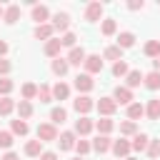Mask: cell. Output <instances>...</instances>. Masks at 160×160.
<instances>
[{
	"mask_svg": "<svg viewBox=\"0 0 160 160\" xmlns=\"http://www.w3.org/2000/svg\"><path fill=\"white\" fill-rule=\"evenodd\" d=\"M38 140H40V142L58 140V128H55L52 122H40V125H38Z\"/></svg>",
	"mask_w": 160,
	"mask_h": 160,
	"instance_id": "1",
	"label": "cell"
},
{
	"mask_svg": "<svg viewBox=\"0 0 160 160\" xmlns=\"http://www.w3.org/2000/svg\"><path fill=\"white\" fill-rule=\"evenodd\" d=\"M72 108H75L78 115H88V112L95 108V102H92V98H88V95H78V98L72 100Z\"/></svg>",
	"mask_w": 160,
	"mask_h": 160,
	"instance_id": "2",
	"label": "cell"
},
{
	"mask_svg": "<svg viewBox=\"0 0 160 160\" xmlns=\"http://www.w3.org/2000/svg\"><path fill=\"white\" fill-rule=\"evenodd\" d=\"M112 100H115L118 105H130V102H132V90L125 88V85H118L115 92H112Z\"/></svg>",
	"mask_w": 160,
	"mask_h": 160,
	"instance_id": "3",
	"label": "cell"
},
{
	"mask_svg": "<svg viewBox=\"0 0 160 160\" xmlns=\"http://www.w3.org/2000/svg\"><path fill=\"white\" fill-rule=\"evenodd\" d=\"M95 88V82H92V75H88V72H80L78 78H75V90L78 92H90Z\"/></svg>",
	"mask_w": 160,
	"mask_h": 160,
	"instance_id": "4",
	"label": "cell"
},
{
	"mask_svg": "<svg viewBox=\"0 0 160 160\" xmlns=\"http://www.w3.org/2000/svg\"><path fill=\"white\" fill-rule=\"evenodd\" d=\"M95 108L100 110V115H105V118H110L115 110H118V102L112 100V98H100L98 102H95Z\"/></svg>",
	"mask_w": 160,
	"mask_h": 160,
	"instance_id": "5",
	"label": "cell"
},
{
	"mask_svg": "<svg viewBox=\"0 0 160 160\" xmlns=\"http://www.w3.org/2000/svg\"><path fill=\"white\" fill-rule=\"evenodd\" d=\"M82 65H85L88 75H95V72H100V70H102V58H100V55H88Z\"/></svg>",
	"mask_w": 160,
	"mask_h": 160,
	"instance_id": "6",
	"label": "cell"
},
{
	"mask_svg": "<svg viewBox=\"0 0 160 160\" xmlns=\"http://www.w3.org/2000/svg\"><path fill=\"white\" fill-rule=\"evenodd\" d=\"M85 58H88V55H85V50L75 45V48H70V52H68V58H65V60H68V65H82V62H85Z\"/></svg>",
	"mask_w": 160,
	"mask_h": 160,
	"instance_id": "7",
	"label": "cell"
},
{
	"mask_svg": "<svg viewBox=\"0 0 160 160\" xmlns=\"http://www.w3.org/2000/svg\"><path fill=\"white\" fill-rule=\"evenodd\" d=\"M92 128H95V122H92L88 115H80V118L75 120V132H78V135H88Z\"/></svg>",
	"mask_w": 160,
	"mask_h": 160,
	"instance_id": "8",
	"label": "cell"
},
{
	"mask_svg": "<svg viewBox=\"0 0 160 160\" xmlns=\"http://www.w3.org/2000/svg\"><path fill=\"white\" fill-rule=\"evenodd\" d=\"M75 142H78V140H75V132H70V130H65V132L58 138V145H60V150H62V152L72 150V148H75Z\"/></svg>",
	"mask_w": 160,
	"mask_h": 160,
	"instance_id": "9",
	"label": "cell"
},
{
	"mask_svg": "<svg viewBox=\"0 0 160 160\" xmlns=\"http://www.w3.org/2000/svg\"><path fill=\"white\" fill-rule=\"evenodd\" d=\"M100 15H102V2H90V5L85 8V20H88V22L100 20Z\"/></svg>",
	"mask_w": 160,
	"mask_h": 160,
	"instance_id": "10",
	"label": "cell"
},
{
	"mask_svg": "<svg viewBox=\"0 0 160 160\" xmlns=\"http://www.w3.org/2000/svg\"><path fill=\"white\" fill-rule=\"evenodd\" d=\"M68 28H70V15H68V12H58V15L52 18V30L68 32Z\"/></svg>",
	"mask_w": 160,
	"mask_h": 160,
	"instance_id": "11",
	"label": "cell"
},
{
	"mask_svg": "<svg viewBox=\"0 0 160 160\" xmlns=\"http://www.w3.org/2000/svg\"><path fill=\"white\" fill-rule=\"evenodd\" d=\"M110 150H112L118 158H122V160H125V158H128V152H130V142H128L125 138H120V140H112V148H110Z\"/></svg>",
	"mask_w": 160,
	"mask_h": 160,
	"instance_id": "12",
	"label": "cell"
},
{
	"mask_svg": "<svg viewBox=\"0 0 160 160\" xmlns=\"http://www.w3.org/2000/svg\"><path fill=\"white\" fill-rule=\"evenodd\" d=\"M148 142H150V138H148L145 132H135V138H132V142H130V150L142 152V150H148Z\"/></svg>",
	"mask_w": 160,
	"mask_h": 160,
	"instance_id": "13",
	"label": "cell"
},
{
	"mask_svg": "<svg viewBox=\"0 0 160 160\" xmlns=\"http://www.w3.org/2000/svg\"><path fill=\"white\" fill-rule=\"evenodd\" d=\"M110 148H112V140H110L108 135H98V138L92 140V150H95V152H108Z\"/></svg>",
	"mask_w": 160,
	"mask_h": 160,
	"instance_id": "14",
	"label": "cell"
},
{
	"mask_svg": "<svg viewBox=\"0 0 160 160\" xmlns=\"http://www.w3.org/2000/svg\"><path fill=\"white\" fill-rule=\"evenodd\" d=\"M145 115H148L150 120H160V98H152V100H148Z\"/></svg>",
	"mask_w": 160,
	"mask_h": 160,
	"instance_id": "15",
	"label": "cell"
},
{
	"mask_svg": "<svg viewBox=\"0 0 160 160\" xmlns=\"http://www.w3.org/2000/svg\"><path fill=\"white\" fill-rule=\"evenodd\" d=\"M52 32H55V30H52V25H50V22H42V25H38V28H35V32H32V35H35L38 40H50V38H52Z\"/></svg>",
	"mask_w": 160,
	"mask_h": 160,
	"instance_id": "16",
	"label": "cell"
},
{
	"mask_svg": "<svg viewBox=\"0 0 160 160\" xmlns=\"http://www.w3.org/2000/svg\"><path fill=\"white\" fill-rule=\"evenodd\" d=\"M132 45H135V32L125 30V32H120V35H118V48H120V50H125V48H132Z\"/></svg>",
	"mask_w": 160,
	"mask_h": 160,
	"instance_id": "17",
	"label": "cell"
},
{
	"mask_svg": "<svg viewBox=\"0 0 160 160\" xmlns=\"http://www.w3.org/2000/svg\"><path fill=\"white\" fill-rule=\"evenodd\" d=\"M15 110H18V118H20V120H28V118L32 115V102H30V100H20V102L15 105Z\"/></svg>",
	"mask_w": 160,
	"mask_h": 160,
	"instance_id": "18",
	"label": "cell"
},
{
	"mask_svg": "<svg viewBox=\"0 0 160 160\" xmlns=\"http://www.w3.org/2000/svg\"><path fill=\"white\" fill-rule=\"evenodd\" d=\"M142 85L148 88V90H158L160 88V72H148V75H142Z\"/></svg>",
	"mask_w": 160,
	"mask_h": 160,
	"instance_id": "19",
	"label": "cell"
},
{
	"mask_svg": "<svg viewBox=\"0 0 160 160\" xmlns=\"http://www.w3.org/2000/svg\"><path fill=\"white\" fill-rule=\"evenodd\" d=\"M2 18H5V22H8V25L18 22V18H20V5H8V8H5V12H2Z\"/></svg>",
	"mask_w": 160,
	"mask_h": 160,
	"instance_id": "20",
	"label": "cell"
},
{
	"mask_svg": "<svg viewBox=\"0 0 160 160\" xmlns=\"http://www.w3.org/2000/svg\"><path fill=\"white\" fill-rule=\"evenodd\" d=\"M48 18H50V10H48L45 5H35V8H32V20H38V25H42Z\"/></svg>",
	"mask_w": 160,
	"mask_h": 160,
	"instance_id": "21",
	"label": "cell"
},
{
	"mask_svg": "<svg viewBox=\"0 0 160 160\" xmlns=\"http://www.w3.org/2000/svg\"><path fill=\"white\" fill-rule=\"evenodd\" d=\"M60 48H62V45H60V40L50 38V40L45 42V55H48V58H58V55H60Z\"/></svg>",
	"mask_w": 160,
	"mask_h": 160,
	"instance_id": "22",
	"label": "cell"
},
{
	"mask_svg": "<svg viewBox=\"0 0 160 160\" xmlns=\"http://www.w3.org/2000/svg\"><path fill=\"white\" fill-rule=\"evenodd\" d=\"M125 80H128V85H125V88H130V90H132V88L142 85V72H140V70H130V72L125 75Z\"/></svg>",
	"mask_w": 160,
	"mask_h": 160,
	"instance_id": "23",
	"label": "cell"
},
{
	"mask_svg": "<svg viewBox=\"0 0 160 160\" xmlns=\"http://www.w3.org/2000/svg\"><path fill=\"white\" fill-rule=\"evenodd\" d=\"M142 115H145V108H142L140 102H130V105H128V120L135 122V120L142 118Z\"/></svg>",
	"mask_w": 160,
	"mask_h": 160,
	"instance_id": "24",
	"label": "cell"
},
{
	"mask_svg": "<svg viewBox=\"0 0 160 160\" xmlns=\"http://www.w3.org/2000/svg\"><path fill=\"white\" fill-rule=\"evenodd\" d=\"M25 155H30V158H40V155H42V142H40V140H30V142L25 145Z\"/></svg>",
	"mask_w": 160,
	"mask_h": 160,
	"instance_id": "25",
	"label": "cell"
},
{
	"mask_svg": "<svg viewBox=\"0 0 160 160\" xmlns=\"http://www.w3.org/2000/svg\"><path fill=\"white\" fill-rule=\"evenodd\" d=\"M68 70H70V65H68V60H65V58H55V60H52V72H55V75H60V78H62Z\"/></svg>",
	"mask_w": 160,
	"mask_h": 160,
	"instance_id": "26",
	"label": "cell"
},
{
	"mask_svg": "<svg viewBox=\"0 0 160 160\" xmlns=\"http://www.w3.org/2000/svg\"><path fill=\"white\" fill-rule=\"evenodd\" d=\"M68 95H70V88L65 82H58L52 88V100H68Z\"/></svg>",
	"mask_w": 160,
	"mask_h": 160,
	"instance_id": "27",
	"label": "cell"
},
{
	"mask_svg": "<svg viewBox=\"0 0 160 160\" xmlns=\"http://www.w3.org/2000/svg\"><path fill=\"white\" fill-rule=\"evenodd\" d=\"M50 120H52V125H62V122L68 120V110H65V108H52Z\"/></svg>",
	"mask_w": 160,
	"mask_h": 160,
	"instance_id": "28",
	"label": "cell"
},
{
	"mask_svg": "<svg viewBox=\"0 0 160 160\" xmlns=\"http://www.w3.org/2000/svg\"><path fill=\"white\" fill-rule=\"evenodd\" d=\"M142 50H145L148 58H160V40H148Z\"/></svg>",
	"mask_w": 160,
	"mask_h": 160,
	"instance_id": "29",
	"label": "cell"
},
{
	"mask_svg": "<svg viewBox=\"0 0 160 160\" xmlns=\"http://www.w3.org/2000/svg\"><path fill=\"white\" fill-rule=\"evenodd\" d=\"M95 128H98V132H100V135H108V132L115 128V122H112L110 118H100V120L95 122Z\"/></svg>",
	"mask_w": 160,
	"mask_h": 160,
	"instance_id": "30",
	"label": "cell"
},
{
	"mask_svg": "<svg viewBox=\"0 0 160 160\" xmlns=\"http://www.w3.org/2000/svg\"><path fill=\"white\" fill-rule=\"evenodd\" d=\"M15 110V100L12 98H0V115L5 118V115H10Z\"/></svg>",
	"mask_w": 160,
	"mask_h": 160,
	"instance_id": "31",
	"label": "cell"
},
{
	"mask_svg": "<svg viewBox=\"0 0 160 160\" xmlns=\"http://www.w3.org/2000/svg\"><path fill=\"white\" fill-rule=\"evenodd\" d=\"M128 72H130V68H128L125 60H118V62L112 65V75H115V78H125Z\"/></svg>",
	"mask_w": 160,
	"mask_h": 160,
	"instance_id": "32",
	"label": "cell"
},
{
	"mask_svg": "<svg viewBox=\"0 0 160 160\" xmlns=\"http://www.w3.org/2000/svg\"><path fill=\"white\" fill-rule=\"evenodd\" d=\"M38 98V85L35 82H25L22 85V100H32Z\"/></svg>",
	"mask_w": 160,
	"mask_h": 160,
	"instance_id": "33",
	"label": "cell"
},
{
	"mask_svg": "<svg viewBox=\"0 0 160 160\" xmlns=\"http://www.w3.org/2000/svg\"><path fill=\"white\" fill-rule=\"evenodd\" d=\"M105 58L118 62V60H122V50H120L118 45H110V48H105Z\"/></svg>",
	"mask_w": 160,
	"mask_h": 160,
	"instance_id": "34",
	"label": "cell"
},
{
	"mask_svg": "<svg viewBox=\"0 0 160 160\" xmlns=\"http://www.w3.org/2000/svg\"><path fill=\"white\" fill-rule=\"evenodd\" d=\"M28 130H30V128H28L25 120H20V118L12 120V135H28Z\"/></svg>",
	"mask_w": 160,
	"mask_h": 160,
	"instance_id": "35",
	"label": "cell"
},
{
	"mask_svg": "<svg viewBox=\"0 0 160 160\" xmlns=\"http://www.w3.org/2000/svg\"><path fill=\"white\" fill-rule=\"evenodd\" d=\"M102 35H115V30H118V22L112 20V18H108V20H102Z\"/></svg>",
	"mask_w": 160,
	"mask_h": 160,
	"instance_id": "36",
	"label": "cell"
},
{
	"mask_svg": "<svg viewBox=\"0 0 160 160\" xmlns=\"http://www.w3.org/2000/svg\"><path fill=\"white\" fill-rule=\"evenodd\" d=\"M38 98H40V102H50V100H52V88L40 85V88H38Z\"/></svg>",
	"mask_w": 160,
	"mask_h": 160,
	"instance_id": "37",
	"label": "cell"
},
{
	"mask_svg": "<svg viewBox=\"0 0 160 160\" xmlns=\"http://www.w3.org/2000/svg\"><path fill=\"white\" fill-rule=\"evenodd\" d=\"M120 132H122V135H135V132H138V125H135L132 120H125V122H120Z\"/></svg>",
	"mask_w": 160,
	"mask_h": 160,
	"instance_id": "38",
	"label": "cell"
},
{
	"mask_svg": "<svg viewBox=\"0 0 160 160\" xmlns=\"http://www.w3.org/2000/svg\"><path fill=\"white\" fill-rule=\"evenodd\" d=\"M10 92H12V80L10 78H0V95L8 98Z\"/></svg>",
	"mask_w": 160,
	"mask_h": 160,
	"instance_id": "39",
	"label": "cell"
},
{
	"mask_svg": "<svg viewBox=\"0 0 160 160\" xmlns=\"http://www.w3.org/2000/svg\"><path fill=\"white\" fill-rule=\"evenodd\" d=\"M145 152H148L150 158H158V155H160V140H150V142H148V150H145Z\"/></svg>",
	"mask_w": 160,
	"mask_h": 160,
	"instance_id": "40",
	"label": "cell"
},
{
	"mask_svg": "<svg viewBox=\"0 0 160 160\" xmlns=\"http://www.w3.org/2000/svg\"><path fill=\"white\" fill-rule=\"evenodd\" d=\"M75 40H78V38H75L72 32H65V35L60 38V45H62V48H75Z\"/></svg>",
	"mask_w": 160,
	"mask_h": 160,
	"instance_id": "41",
	"label": "cell"
},
{
	"mask_svg": "<svg viewBox=\"0 0 160 160\" xmlns=\"http://www.w3.org/2000/svg\"><path fill=\"white\" fill-rule=\"evenodd\" d=\"M75 150H78L80 155H88V152L92 150V145H90L88 140H78V142H75Z\"/></svg>",
	"mask_w": 160,
	"mask_h": 160,
	"instance_id": "42",
	"label": "cell"
},
{
	"mask_svg": "<svg viewBox=\"0 0 160 160\" xmlns=\"http://www.w3.org/2000/svg\"><path fill=\"white\" fill-rule=\"evenodd\" d=\"M10 145H12V132L0 130V148H10Z\"/></svg>",
	"mask_w": 160,
	"mask_h": 160,
	"instance_id": "43",
	"label": "cell"
},
{
	"mask_svg": "<svg viewBox=\"0 0 160 160\" xmlns=\"http://www.w3.org/2000/svg\"><path fill=\"white\" fill-rule=\"evenodd\" d=\"M10 68H12V65H10V62H8L5 58H0V75H2V78H5L8 72H10Z\"/></svg>",
	"mask_w": 160,
	"mask_h": 160,
	"instance_id": "44",
	"label": "cell"
},
{
	"mask_svg": "<svg viewBox=\"0 0 160 160\" xmlns=\"http://www.w3.org/2000/svg\"><path fill=\"white\" fill-rule=\"evenodd\" d=\"M128 8H130V10H142V0H130Z\"/></svg>",
	"mask_w": 160,
	"mask_h": 160,
	"instance_id": "45",
	"label": "cell"
},
{
	"mask_svg": "<svg viewBox=\"0 0 160 160\" xmlns=\"http://www.w3.org/2000/svg\"><path fill=\"white\" fill-rule=\"evenodd\" d=\"M40 160H58V152H50V150H48V152L40 155Z\"/></svg>",
	"mask_w": 160,
	"mask_h": 160,
	"instance_id": "46",
	"label": "cell"
},
{
	"mask_svg": "<svg viewBox=\"0 0 160 160\" xmlns=\"http://www.w3.org/2000/svg\"><path fill=\"white\" fill-rule=\"evenodd\" d=\"M0 160H20V158H18V155H15V152H5V155H2V158H0Z\"/></svg>",
	"mask_w": 160,
	"mask_h": 160,
	"instance_id": "47",
	"label": "cell"
},
{
	"mask_svg": "<svg viewBox=\"0 0 160 160\" xmlns=\"http://www.w3.org/2000/svg\"><path fill=\"white\" fill-rule=\"evenodd\" d=\"M5 52H8V42H5V40H0V58H2Z\"/></svg>",
	"mask_w": 160,
	"mask_h": 160,
	"instance_id": "48",
	"label": "cell"
},
{
	"mask_svg": "<svg viewBox=\"0 0 160 160\" xmlns=\"http://www.w3.org/2000/svg\"><path fill=\"white\" fill-rule=\"evenodd\" d=\"M152 70H155V72H160V58H155V60H152Z\"/></svg>",
	"mask_w": 160,
	"mask_h": 160,
	"instance_id": "49",
	"label": "cell"
},
{
	"mask_svg": "<svg viewBox=\"0 0 160 160\" xmlns=\"http://www.w3.org/2000/svg\"><path fill=\"white\" fill-rule=\"evenodd\" d=\"M2 12H5V10H2V8H0V18H2Z\"/></svg>",
	"mask_w": 160,
	"mask_h": 160,
	"instance_id": "50",
	"label": "cell"
},
{
	"mask_svg": "<svg viewBox=\"0 0 160 160\" xmlns=\"http://www.w3.org/2000/svg\"><path fill=\"white\" fill-rule=\"evenodd\" d=\"M125 160H135V158H125Z\"/></svg>",
	"mask_w": 160,
	"mask_h": 160,
	"instance_id": "51",
	"label": "cell"
},
{
	"mask_svg": "<svg viewBox=\"0 0 160 160\" xmlns=\"http://www.w3.org/2000/svg\"><path fill=\"white\" fill-rule=\"evenodd\" d=\"M75 160H82V158H75Z\"/></svg>",
	"mask_w": 160,
	"mask_h": 160,
	"instance_id": "52",
	"label": "cell"
}]
</instances>
